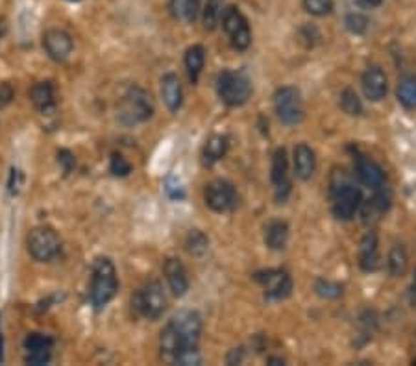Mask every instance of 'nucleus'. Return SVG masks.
Here are the masks:
<instances>
[{
    "label": "nucleus",
    "instance_id": "nucleus-26",
    "mask_svg": "<svg viewBox=\"0 0 416 366\" xmlns=\"http://www.w3.org/2000/svg\"><path fill=\"white\" fill-rule=\"evenodd\" d=\"M407 261L409 258L405 248H403V244H394L389 252V261H387L390 276L402 278L405 274V270H407Z\"/></svg>",
    "mask_w": 416,
    "mask_h": 366
},
{
    "label": "nucleus",
    "instance_id": "nucleus-42",
    "mask_svg": "<svg viewBox=\"0 0 416 366\" xmlns=\"http://www.w3.org/2000/svg\"><path fill=\"white\" fill-rule=\"evenodd\" d=\"M267 362H268V365H272V366L285 365V361H283V359H280V357H268Z\"/></svg>",
    "mask_w": 416,
    "mask_h": 366
},
{
    "label": "nucleus",
    "instance_id": "nucleus-7",
    "mask_svg": "<svg viewBox=\"0 0 416 366\" xmlns=\"http://www.w3.org/2000/svg\"><path fill=\"white\" fill-rule=\"evenodd\" d=\"M28 253L32 255L36 261L39 263H49L56 258L61 250V244H59V237L56 235V231L52 228H34L30 233H28L26 239Z\"/></svg>",
    "mask_w": 416,
    "mask_h": 366
},
{
    "label": "nucleus",
    "instance_id": "nucleus-23",
    "mask_svg": "<svg viewBox=\"0 0 416 366\" xmlns=\"http://www.w3.org/2000/svg\"><path fill=\"white\" fill-rule=\"evenodd\" d=\"M206 65V49L202 45H193L186 52V68L189 74V80L193 83L200 80V74Z\"/></svg>",
    "mask_w": 416,
    "mask_h": 366
},
{
    "label": "nucleus",
    "instance_id": "nucleus-40",
    "mask_svg": "<svg viewBox=\"0 0 416 366\" xmlns=\"http://www.w3.org/2000/svg\"><path fill=\"white\" fill-rule=\"evenodd\" d=\"M17 176H19V171L17 168H11V174H9V183H8V187H9V195L14 196V195H17V185H19V181H17Z\"/></svg>",
    "mask_w": 416,
    "mask_h": 366
},
{
    "label": "nucleus",
    "instance_id": "nucleus-22",
    "mask_svg": "<svg viewBox=\"0 0 416 366\" xmlns=\"http://www.w3.org/2000/svg\"><path fill=\"white\" fill-rule=\"evenodd\" d=\"M168 11L180 23H195L200 14V0H171Z\"/></svg>",
    "mask_w": 416,
    "mask_h": 366
},
{
    "label": "nucleus",
    "instance_id": "nucleus-9",
    "mask_svg": "<svg viewBox=\"0 0 416 366\" xmlns=\"http://www.w3.org/2000/svg\"><path fill=\"white\" fill-rule=\"evenodd\" d=\"M331 198H333V215L339 220H352L362 202L361 190L350 183H333Z\"/></svg>",
    "mask_w": 416,
    "mask_h": 366
},
{
    "label": "nucleus",
    "instance_id": "nucleus-14",
    "mask_svg": "<svg viewBox=\"0 0 416 366\" xmlns=\"http://www.w3.org/2000/svg\"><path fill=\"white\" fill-rule=\"evenodd\" d=\"M353 159H355V171H357V178L362 185L370 187V189H377V187L385 185V172L383 168L375 161H372L368 156L361 154L359 150L353 152Z\"/></svg>",
    "mask_w": 416,
    "mask_h": 366
},
{
    "label": "nucleus",
    "instance_id": "nucleus-18",
    "mask_svg": "<svg viewBox=\"0 0 416 366\" xmlns=\"http://www.w3.org/2000/svg\"><path fill=\"white\" fill-rule=\"evenodd\" d=\"M30 98L36 109L43 115H50L56 111V89L52 81H37L30 91Z\"/></svg>",
    "mask_w": 416,
    "mask_h": 366
},
{
    "label": "nucleus",
    "instance_id": "nucleus-15",
    "mask_svg": "<svg viewBox=\"0 0 416 366\" xmlns=\"http://www.w3.org/2000/svg\"><path fill=\"white\" fill-rule=\"evenodd\" d=\"M362 93L370 102H380L387 95V89H389V83H387V76H385L383 68L377 67V65H372L368 67L361 78Z\"/></svg>",
    "mask_w": 416,
    "mask_h": 366
},
{
    "label": "nucleus",
    "instance_id": "nucleus-33",
    "mask_svg": "<svg viewBox=\"0 0 416 366\" xmlns=\"http://www.w3.org/2000/svg\"><path fill=\"white\" fill-rule=\"evenodd\" d=\"M176 365L181 366H198L202 365V355H200L198 346H193V348H183L174 355V361Z\"/></svg>",
    "mask_w": 416,
    "mask_h": 366
},
{
    "label": "nucleus",
    "instance_id": "nucleus-11",
    "mask_svg": "<svg viewBox=\"0 0 416 366\" xmlns=\"http://www.w3.org/2000/svg\"><path fill=\"white\" fill-rule=\"evenodd\" d=\"M253 280L265 289V298L270 300V302L287 298L293 293V280L285 270H280V268H268V270L258 272Z\"/></svg>",
    "mask_w": 416,
    "mask_h": 366
},
{
    "label": "nucleus",
    "instance_id": "nucleus-32",
    "mask_svg": "<svg viewBox=\"0 0 416 366\" xmlns=\"http://www.w3.org/2000/svg\"><path fill=\"white\" fill-rule=\"evenodd\" d=\"M333 0H303V9L315 17H326L333 11Z\"/></svg>",
    "mask_w": 416,
    "mask_h": 366
},
{
    "label": "nucleus",
    "instance_id": "nucleus-3",
    "mask_svg": "<svg viewBox=\"0 0 416 366\" xmlns=\"http://www.w3.org/2000/svg\"><path fill=\"white\" fill-rule=\"evenodd\" d=\"M217 93L220 100L230 108L246 104L252 95V81L240 71H222L217 76Z\"/></svg>",
    "mask_w": 416,
    "mask_h": 366
},
{
    "label": "nucleus",
    "instance_id": "nucleus-30",
    "mask_svg": "<svg viewBox=\"0 0 416 366\" xmlns=\"http://www.w3.org/2000/svg\"><path fill=\"white\" fill-rule=\"evenodd\" d=\"M315 290H317V294L320 296V298H326V300H339L344 293L343 285L335 283V281H330V280L315 281Z\"/></svg>",
    "mask_w": 416,
    "mask_h": 366
},
{
    "label": "nucleus",
    "instance_id": "nucleus-45",
    "mask_svg": "<svg viewBox=\"0 0 416 366\" xmlns=\"http://www.w3.org/2000/svg\"><path fill=\"white\" fill-rule=\"evenodd\" d=\"M412 298H415V302H416V276H415V281H412Z\"/></svg>",
    "mask_w": 416,
    "mask_h": 366
},
{
    "label": "nucleus",
    "instance_id": "nucleus-16",
    "mask_svg": "<svg viewBox=\"0 0 416 366\" xmlns=\"http://www.w3.org/2000/svg\"><path fill=\"white\" fill-rule=\"evenodd\" d=\"M293 165L296 178L302 181H308L317 171V158H315V152H313L311 146L305 145V143H300V145L294 146Z\"/></svg>",
    "mask_w": 416,
    "mask_h": 366
},
{
    "label": "nucleus",
    "instance_id": "nucleus-25",
    "mask_svg": "<svg viewBox=\"0 0 416 366\" xmlns=\"http://www.w3.org/2000/svg\"><path fill=\"white\" fill-rule=\"evenodd\" d=\"M400 104L407 109H416V76L415 74H407L403 76L398 83V91H396Z\"/></svg>",
    "mask_w": 416,
    "mask_h": 366
},
{
    "label": "nucleus",
    "instance_id": "nucleus-29",
    "mask_svg": "<svg viewBox=\"0 0 416 366\" xmlns=\"http://www.w3.org/2000/svg\"><path fill=\"white\" fill-rule=\"evenodd\" d=\"M340 108H343L344 113L352 115V117H359L362 113V102L353 89L343 91V95H340Z\"/></svg>",
    "mask_w": 416,
    "mask_h": 366
},
{
    "label": "nucleus",
    "instance_id": "nucleus-27",
    "mask_svg": "<svg viewBox=\"0 0 416 366\" xmlns=\"http://www.w3.org/2000/svg\"><path fill=\"white\" fill-rule=\"evenodd\" d=\"M186 248L191 255H195V258H200V255H204L209 248V239L202 233L200 230H191L187 233L186 239Z\"/></svg>",
    "mask_w": 416,
    "mask_h": 366
},
{
    "label": "nucleus",
    "instance_id": "nucleus-38",
    "mask_svg": "<svg viewBox=\"0 0 416 366\" xmlns=\"http://www.w3.org/2000/svg\"><path fill=\"white\" fill-rule=\"evenodd\" d=\"M58 163H59V167H61V171H64L65 176H69V174L74 171V167H76V158H74V154L71 152V150L61 148L58 152Z\"/></svg>",
    "mask_w": 416,
    "mask_h": 366
},
{
    "label": "nucleus",
    "instance_id": "nucleus-8",
    "mask_svg": "<svg viewBox=\"0 0 416 366\" xmlns=\"http://www.w3.org/2000/svg\"><path fill=\"white\" fill-rule=\"evenodd\" d=\"M274 109L276 115L287 126H296L303 118V106L300 91L296 87H280L274 95Z\"/></svg>",
    "mask_w": 416,
    "mask_h": 366
},
{
    "label": "nucleus",
    "instance_id": "nucleus-43",
    "mask_svg": "<svg viewBox=\"0 0 416 366\" xmlns=\"http://www.w3.org/2000/svg\"><path fill=\"white\" fill-rule=\"evenodd\" d=\"M365 6H370V8H375V6H380L383 0H361Z\"/></svg>",
    "mask_w": 416,
    "mask_h": 366
},
{
    "label": "nucleus",
    "instance_id": "nucleus-5",
    "mask_svg": "<svg viewBox=\"0 0 416 366\" xmlns=\"http://www.w3.org/2000/svg\"><path fill=\"white\" fill-rule=\"evenodd\" d=\"M172 335L176 337L178 352L183 348L198 346L200 335H202V317L196 311H181L168 322ZM176 352V353H178Z\"/></svg>",
    "mask_w": 416,
    "mask_h": 366
},
{
    "label": "nucleus",
    "instance_id": "nucleus-41",
    "mask_svg": "<svg viewBox=\"0 0 416 366\" xmlns=\"http://www.w3.org/2000/svg\"><path fill=\"white\" fill-rule=\"evenodd\" d=\"M240 361H243V352H240V348L239 352H237V348L231 350V353L228 355V362H230V365H237V362Z\"/></svg>",
    "mask_w": 416,
    "mask_h": 366
},
{
    "label": "nucleus",
    "instance_id": "nucleus-39",
    "mask_svg": "<svg viewBox=\"0 0 416 366\" xmlns=\"http://www.w3.org/2000/svg\"><path fill=\"white\" fill-rule=\"evenodd\" d=\"M14 96H15L14 87L9 86L8 81H2V83H0V108H6V106L11 104Z\"/></svg>",
    "mask_w": 416,
    "mask_h": 366
},
{
    "label": "nucleus",
    "instance_id": "nucleus-24",
    "mask_svg": "<svg viewBox=\"0 0 416 366\" xmlns=\"http://www.w3.org/2000/svg\"><path fill=\"white\" fill-rule=\"evenodd\" d=\"M289 240V226L283 220H272L265 228V243L270 250H283Z\"/></svg>",
    "mask_w": 416,
    "mask_h": 366
},
{
    "label": "nucleus",
    "instance_id": "nucleus-44",
    "mask_svg": "<svg viewBox=\"0 0 416 366\" xmlns=\"http://www.w3.org/2000/svg\"><path fill=\"white\" fill-rule=\"evenodd\" d=\"M0 362H4V340H2V331H0Z\"/></svg>",
    "mask_w": 416,
    "mask_h": 366
},
{
    "label": "nucleus",
    "instance_id": "nucleus-17",
    "mask_svg": "<svg viewBox=\"0 0 416 366\" xmlns=\"http://www.w3.org/2000/svg\"><path fill=\"white\" fill-rule=\"evenodd\" d=\"M165 278H167L168 287L174 296H178V298L186 296L189 290V278H187V270L180 259L171 258L165 261Z\"/></svg>",
    "mask_w": 416,
    "mask_h": 366
},
{
    "label": "nucleus",
    "instance_id": "nucleus-13",
    "mask_svg": "<svg viewBox=\"0 0 416 366\" xmlns=\"http://www.w3.org/2000/svg\"><path fill=\"white\" fill-rule=\"evenodd\" d=\"M270 180L274 183V187H276V200L278 202H283L290 193L289 161H287L285 148H278L274 152V156H272Z\"/></svg>",
    "mask_w": 416,
    "mask_h": 366
},
{
    "label": "nucleus",
    "instance_id": "nucleus-46",
    "mask_svg": "<svg viewBox=\"0 0 416 366\" xmlns=\"http://www.w3.org/2000/svg\"><path fill=\"white\" fill-rule=\"evenodd\" d=\"M71 2H78V0H71Z\"/></svg>",
    "mask_w": 416,
    "mask_h": 366
},
{
    "label": "nucleus",
    "instance_id": "nucleus-10",
    "mask_svg": "<svg viewBox=\"0 0 416 366\" xmlns=\"http://www.w3.org/2000/svg\"><path fill=\"white\" fill-rule=\"evenodd\" d=\"M204 200L211 211L215 213H228L237 208V190L233 183L228 180H213L206 185Z\"/></svg>",
    "mask_w": 416,
    "mask_h": 366
},
{
    "label": "nucleus",
    "instance_id": "nucleus-21",
    "mask_svg": "<svg viewBox=\"0 0 416 366\" xmlns=\"http://www.w3.org/2000/svg\"><path fill=\"white\" fill-rule=\"evenodd\" d=\"M228 146L230 141L226 136H211L206 141L204 150H202V161L206 167H213L215 163L220 161L224 156L228 154Z\"/></svg>",
    "mask_w": 416,
    "mask_h": 366
},
{
    "label": "nucleus",
    "instance_id": "nucleus-1",
    "mask_svg": "<svg viewBox=\"0 0 416 366\" xmlns=\"http://www.w3.org/2000/svg\"><path fill=\"white\" fill-rule=\"evenodd\" d=\"M154 115V102L148 91L139 86H131L124 93L117 106V118L124 126H137L143 124Z\"/></svg>",
    "mask_w": 416,
    "mask_h": 366
},
{
    "label": "nucleus",
    "instance_id": "nucleus-37",
    "mask_svg": "<svg viewBox=\"0 0 416 366\" xmlns=\"http://www.w3.org/2000/svg\"><path fill=\"white\" fill-rule=\"evenodd\" d=\"M50 359H52L50 350H34V352H26V355H24V362L32 366L49 365Z\"/></svg>",
    "mask_w": 416,
    "mask_h": 366
},
{
    "label": "nucleus",
    "instance_id": "nucleus-36",
    "mask_svg": "<svg viewBox=\"0 0 416 366\" xmlns=\"http://www.w3.org/2000/svg\"><path fill=\"white\" fill-rule=\"evenodd\" d=\"M109 172L117 178H126L131 172V165L126 161V158L115 152V154H111V159H109Z\"/></svg>",
    "mask_w": 416,
    "mask_h": 366
},
{
    "label": "nucleus",
    "instance_id": "nucleus-31",
    "mask_svg": "<svg viewBox=\"0 0 416 366\" xmlns=\"http://www.w3.org/2000/svg\"><path fill=\"white\" fill-rule=\"evenodd\" d=\"M52 346H54V340L45 333H28L24 339L26 352H34V350H50L52 352Z\"/></svg>",
    "mask_w": 416,
    "mask_h": 366
},
{
    "label": "nucleus",
    "instance_id": "nucleus-6",
    "mask_svg": "<svg viewBox=\"0 0 416 366\" xmlns=\"http://www.w3.org/2000/svg\"><path fill=\"white\" fill-rule=\"evenodd\" d=\"M222 30L226 32L231 46L239 52H245L252 43V30H250L248 19L243 15L239 8L230 6L222 11Z\"/></svg>",
    "mask_w": 416,
    "mask_h": 366
},
{
    "label": "nucleus",
    "instance_id": "nucleus-20",
    "mask_svg": "<svg viewBox=\"0 0 416 366\" xmlns=\"http://www.w3.org/2000/svg\"><path fill=\"white\" fill-rule=\"evenodd\" d=\"M161 96H163L165 106L168 108V111L176 113L178 109L183 104V89H181L180 78L176 74H165L161 78Z\"/></svg>",
    "mask_w": 416,
    "mask_h": 366
},
{
    "label": "nucleus",
    "instance_id": "nucleus-28",
    "mask_svg": "<svg viewBox=\"0 0 416 366\" xmlns=\"http://www.w3.org/2000/svg\"><path fill=\"white\" fill-rule=\"evenodd\" d=\"M222 0H208L204 6V17H202V21H204V28L208 30V32H213L215 28H217V24L220 23V17H222Z\"/></svg>",
    "mask_w": 416,
    "mask_h": 366
},
{
    "label": "nucleus",
    "instance_id": "nucleus-4",
    "mask_svg": "<svg viewBox=\"0 0 416 366\" xmlns=\"http://www.w3.org/2000/svg\"><path fill=\"white\" fill-rule=\"evenodd\" d=\"M131 305L136 307L141 317L148 318V320H158L167 309V296L163 293V287L158 280H152L136 293Z\"/></svg>",
    "mask_w": 416,
    "mask_h": 366
},
{
    "label": "nucleus",
    "instance_id": "nucleus-34",
    "mask_svg": "<svg viewBox=\"0 0 416 366\" xmlns=\"http://www.w3.org/2000/svg\"><path fill=\"white\" fill-rule=\"evenodd\" d=\"M165 193H167L168 198L174 200V202H180V200L186 198V187H183L180 178L174 176V174H168V176L165 178Z\"/></svg>",
    "mask_w": 416,
    "mask_h": 366
},
{
    "label": "nucleus",
    "instance_id": "nucleus-35",
    "mask_svg": "<svg viewBox=\"0 0 416 366\" xmlns=\"http://www.w3.org/2000/svg\"><path fill=\"white\" fill-rule=\"evenodd\" d=\"M346 28H348L350 32L355 34V36H362V34L368 30V19L361 14H350L346 15V21H344Z\"/></svg>",
    "mask_w": 416,
    "mask_h": 366
},
{
    "label": "nucleus",
    "instance_id": "nucleus-2",
    "mask_svg": "<svg viewBox=\"0 0 416 366\" xmlns=\"http://www.w3.org/2000/svg\"><path fill=\"white\" fill-rule=\"evenodd\" d=\"M118 290L117 270L109 258H98L93 265V280H91V303L96 311L108 305L115 298Z\"/></svg>",
    "mask_w": 416,
    "mask_h": 366
},
{
    "label": "nucleus",
    "instance_id": "nucleus-19",
    "mask_svg": "<svg viewBox=\"0 0 416 366\" xmlns=\"http://www.w3.org/2000/svg\"><path fill=\"white\" fill-rule=\"evenodd\" d=\"M359 265L365 272H375L380 268V243L374 231H368L362 237L359 248Z\"/></svg>",
    "mask_w": 416,
    "mask_h": 366
},
{
    "label": "nucleus",
    "instance_id": "nucleus-12",
    "mask_svg": "<svg viewBox=\"0 0 416 366\" xmlns=\"http://www.w3.org/2000/svg\"><path fill=\"white\" fill-rule=\"evenodd\" d=\"M43 49L49 54L50 59L54 61H65L69 56L73 54L74 43L73 37L69 36L65 30L52 28L49 32L43 34Z\"/></svg>",
    "mask_w": 416,
    "mask_h": 366
}]
</instances>
